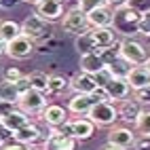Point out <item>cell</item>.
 Here are the masks:
<instances>
[{
  "label": "cell",
  "instance_id": "cell-10",
  "mask_svg": "<svg viewBox=\"0 0 150 150\" xmlns=\"http://www.w3.org/2000/svg\"><path fill=\"white\" fill-rule=\"evenodd\" d=\"M36 15L47 19L49 23L57 21V19L64 15V4L59 2V0H40V2L36 4Z\"/></svg>",
  "mask_w": 150,
  "mask_h": 150
},
{
  "label": "cell",
  "instance_id": "cell-5",
  "mask_svg": "<svg viewBox=\"0 0 150 150\" xmlns=\"http://www.w3.org/2000/svg\"><path fill=\"white\" fill-rule=\"evenodd\" d=\"M19 108L28 114H36L42 112L47 108V99L42 91H36V89H30V91H23L21 97H19Z\"/></svg>",
  "mask_w": 150,
  "mask_h": 150
},
{
  "label": "cell",
  "instance_id": "cell-8",
  "mask_svg": "<svg viewBox=\"0 0 150 150\" xmlns=\"http://www.w3.org/2000/svg\"><path fill=\"white\" fill-rule=\"evenodd\" d=\"M106 59L99 51H93V53H85L81 55V72L85 74H91V76H97L99 72L106 70Z\"/></svg>",
  "mask_w": 150,
  "mask_h": 150
},
{
  "label": "cell",
  "instance_id": "cell-25",
  "mask_svg": "<svg viewBox=\"0 0 150 150\" xmlns=\"http://www.w3.org/2000/svg\"><path fill=\"white\" fill-rule=\"evenodd\" d=\"M108 72L112 74L114 78H127V74L131 72V64L125 62V59L118 55V59H112V62H108Z\"/></svg>",
  "mask_w": 150,
  "mask_h": 150
},
{
  "label": "cell",
  "instance_id": "cell-13",
  "mask_svg": "<svg viewBox=\"0 0 150 150\" xmlns=\"http://www.w3.org/2000/svg\"><path fill=\"white\" fill-rule=\"evenodd\" d=\"M104 89H106V93H108V97L110 99H125L127 95H129V91H131V87H129V83H127V78H110V81L104 85Z\"/></svg>",
  "mask_w": 150,
  "mask_h": 150
},
{
  "label": "cell",
  "instance_id": "cell-1",
  "mask_svg": "<svg viewBox=\"0 0 150 150\" xmlns=\"http://www.w3.org/2000/svg\"><path fill=\"white\" fill-rule=\"evenodd\" d=\"M144 15H139L137 11H133L131 6H123L114 11V30L116 32H123V34H129V32H139V21H142Z\"/></svg>",
  "mask_w": 150,
  "mask_h": 150
},
{
  "label": "cell",
  "instance_id": "cell-38",
  "mask_svg": "<svg viewBox=\"0 0 150 150\" xmlns=\"http://www.w3.org/2000/svg\"><path fill=\"white\" fill-rule=\"evenodd\" d=\"M11 110H15V104H8V102H0V116L8 114Z\"/></svg>",
  "mask_w": 150,
  "mask_h": 150
},
{
  "label": "cell",
  "instance_id": "cell-45",
  "mask_svg": "<svg viewBox=\"0 0 150 150\" xmlns=\"http://www.w3.org/2000/svg\"><path fill=\"white\" fill-rule=\"evenodd\" d=\"M0 146H2V137H0Z\"/></svg>",
  "mask_w": 150,
  "mask_h": 150
},
{
  "label": "cell",
  "instance_id": "cell-33",
  "mask_svg": "<svg viewBox=\"0 0 150 150\" xmlns=\"http://www.w3.org/2000/svg\"><path fill=\"white\" fill-rule=\"evenodd\" d=\"M91 97L95 99L97 104H99V102H110V97H108V93H106V89H104V87H97L95 91L91 93Z\"/></svg>",
  "mask_w": 150,
  "mask_h": 150
},
{
  "label": "cell",
  "instance_id": "cell-39",
  "mask_svg": "<svg viewBox=\"0 0 150 150\" xmlns=\"http://www.w3.org/2000/svg\"><path fill=\"white\" fill-rule=\"evenodd\" d=\"M135 148L137 150H150V137H144L139 142H135Z\"/></svg>",
  "mask_w": 150,
  "mask_h": 150
},
{
  "label": "cell",
  "instance_id": "cell-18",
  "mask_svg": "<svg viewBox=\"0 0 150 150\" xmlns=\"http://www.w3.org/2000/svg\"><path fill=\"white\" fill-rule=\"evenodd\" d=\"M70 87H72L76 93H87V95H91V93L95 91V89L99 87V83L95 81V76L81 72V74H76V76L72 78V83H70Z\"/></svg>",
  "mask_w": 150,
  "mask_h": 150
},
{
  "label": "cell",
  "instance_id": "cell-12",
  "mask_svg": "<svg viewBox=\"0 0 150 150\" xmlns=\"http://www.w3.org/2000/svg\"><path fill=\"white\" fill-rule=\"evenodd\" d=\"M76 144H78L76 137H68L57 131H51L45 142V148L47 150H76Z\"/></svg>",
  "mask_w": 150,
  "mask_h": 150
},
{
  "label": "cell",
  "instance_id": "cell-47",
  "mask_svg": "<svg viewBox=\"0 0 150 150\" xmlns=\"http://www.w3.org/2000/svg\"><path fill=\"white\" fill-rule=\"evenodd\" d=\"M59 2H62V0H59Z\"/></svg>",
  "mask_w": 150,
  "mask_h": 150
},
{
  "label": "cell",
  "instance_id": "cell-4",
  "mask_svg": "<svg viewBox=\"0 0 150 150\" xmlns=\"http://www.w3.org/2000/svg\"><path fill=\"white\" fill-rule=\"evenodd\" d=\"M21 32L23 36L32 38V40H40V38L49 36V32H51V28H49V21L47 19H42L40 15H28L23 21H21Z\"/></svg>",
  "mask_w": 150,
  "mask_h": 150
},
{
  "label": "cell",
  "instance_id": "cell-28",
  "mask_svg": "<svg viewBox=\"0 0 150 150\" xmlns=\"http://www.w3.org/2000/svg\"><path fill=\"white\" fill-rule=\"evenodd\" d=\"M68 81L64 76H59V74H55V76H51L49 78V93H64L66 89H68Z\"/></svg>",
  "mask_w": 150,
  "mask_h": 150
},
{
  "label": "cell",
  "instance_id": "cell-32",
  "mask_svg": "<svg viewBox=\"0 0 150 150\" xmlns=\"http://www.w3.org/2000/svg\"><path fill=\"white\" fill-rule=\"evenodd\" d=\"M19 78H23V74L19 72L17 68H4V70H2V81H8V83H17Z\"/></svg>",
  "mask_w": 150,
  "mask_h": 150
},
{
  "label": "cell",
  "instance_id": "cell-23",
  "mask_svg": "<svg viewBox=\"0 0 150 150\" xmlns=\"http://www.w3.org/2000/svg\"><path fill=\"white\" fill-rule=\"evenodd\" d=\"M21 25L17 21H11V19H6V21H0V40L2 42H11L15 40L17 36H21Z\"/></svg>",
  "mask_w": 150,
  "mask_h": 150
},
{
  "label": "cell",
  "instance_id": "cell-26",
  "mask_svg": "<svg viewBox=\"0 0 150 150\" xmlns=\"http://www.w3.org/2000/svg\"><path fill=\"white\" fill-rule=\"evenodd\" d=\"M139 112H142V108H139V102L135 99V102H123V108L118 110V118H125V121H137Z\"/></svg>",
  "mask_w": 150,
  "mask_h": 150
},
{
  "label": "cell",
  "instance_id": "cell-48",
  "mask_svg": "<svg viewBox=\"0 0 150 150\" xmlns=\"http://www.w3.org/2000/svg\"><path fill=\"white\" fill-rule=\"evenodd\" d=\"M148 38H150V36H148Z\"/></svg>",
  "mask_w": 150,
  "mask_h": 150
},
{
  "label": "cell",
  "instance_id": "cell-34",
  "mask_svg": "<svg viewBox=\"0 0 150 150\" xmlns=\"http://www.w3.org/2000/svg\"><path fill=\"white\" fill-rule=\"evenodd\" d=\"M135 99L139 104H150V87L146 89H139V91H135Z\"/></svg>",
  "mask_w": 150,
  "mask_h": 150
},
{
  "label": "cell",
  "instance_id": "cell-40",
  "mask_svg": "<svg viewBox=\"0 0 150 150\" xmlns=\"http://www.w3.org/2000/svg\"><path fill=\"white\" fill-rule=\"evenodd\" d=\"M19 2H21V0H0V8H13Z\"/></svg>",
  "mask_w": 150,
  "mask_h": 150
},
{
  "label": "cell",
  "instance_id": "cell-42",
  "mask_svg": "<svg viewBox=\"0 0 150 150\" xmlns=\"http://www.w3.org/2000/svg\"><path fill=\"white\" fill-rule=\"evenodd\" d=\"M2 53H6V42L0 40V55H2Z\"/></svg>",
  "mask_w": 150,
  "mask_h": 150
},
{
  "label": "cell",
  "instance_id": "cell-16",
  "mask_svg": "<svg viewBox=\"0 0 150 150\" xmlns=\"http://www.w3.org/2000/svg\"><path fill=\"white\" fill-rule=\"evenodd\" d=\"M87 19H89V25H91V28H112L114 11L108 8V6H102V8H97V11L89 13Z\"/></svg>",
  "mask_w": 150,
  "mask_h": 150
},
{
  "label": "cell",
  "instance_id": "cell-20",
  "mask_svg": "<svg viewBox=\"0 0 150 150\" xmlns=\"http://www.w3.org/2000/svg\"><path fill=\"white\" fill-rule=\"evenodd\" d=\"M70 123H72V137H76L78 142L89 139V137L93 135L95 125L89 121V118H76V121H70Z\"/></svg>",
  "mask_w": 150,
  "mask_h": 150
},
{
  "label": "cell",
  "instance_id": "cell-31",
  "mask_svg": "<svg viewBox=\"0 0 150 150\" xmlns=\"http://www.w3.org/2000/svg\"><path fill=\"white\" fill-rule=\"evenodd\" d=\"M127 6H131L139 15H150V0H129Z\"/></svg>",
  "mask_w": 150,
  "mask_h": 150
},
{
  "label": "cell",
  "instance_id": "cell-24",
  "mask_svg": "<svg viewBox=\"0 0 150 150\" xmlns=\"http://www.w3.org/2000/svg\"><path fill=\"white\" fill-rule=\"evenodd\" d=\"M74 47H76V51L81 53V55H85V53H93V51H99V49H97V45H95V40H93L91 30H87V32L78 34V36H76V42H74Z\"/></svg>",
  "mask_w": 150,
  "mask_h": 150
},
{
  "label": "cell",
  "instance_id": "cell-21",
  "mask_svg": "<svg viewBox=\"0 0 150 150\" xmlns=\"http://www.w3.org/2000/svg\"><path fill=\"white\" fill-rule=\"evenodd\" d=\"M91 34H93V40H95V45H97L99 51L110 49L112 42H114V30L112 28H93Z\"/></svg>",
  "mask_w": 150,
  "mask_h": 150
},
{
  "label": "cell",
  "instance_id": "cell-27",
  "mask_svg": "<svg viewBox=\"0 0 150 150\" xmlns=\"http://www.w3.org/2000/svg\"><path fill=\"white\" fill-rule=\"evenodd\" d=\"M30 78V85H32V89H36V91H49V78L51 76H47L45 72H32V74H28Z\"/></svg>",
  "mask_w": 150,
  "mask_h": 150
},
{
  "label": "cell",
  "instance_id": "cell-30",
  "mask_svg": "<svg viewBox=\"0 0 150 150\" xmlns=\"http://www.w3.org/2000/svg\"><path fill=\"white\" fill-rule=\"evenodd\" d=\"M135 127L139 129L142 133H148L150 135V110H142L135 121Z\"/></svg>",
  "mask_w": 150,
  "mask_h": 150
},
{
  "label": "cell",
  "instance_id": "cell-35",
  "mask_svg": "<svg viewBox=\"0 0 150 150\" xmlns=\"http://www.w3.org/2000/svg\"><path fill=\"white\" fill-rule=\"evenodd\" d=\"M139 32L150 36V15H144L142 17V21H139Z\"/></svg>",
  "mask_w": 150,
  "mask_h": 150
},
{
  "label": "cell",
  "instance_id": "cell-2",
  "mask_svg": "<svg viewBox=\"0 0 150 150\" xmlns=\"http://www.w3.org/2000/svg\"><path fill=\"white\" fill-rule=\"evenodd\" d=\"M118 55H121L125 62L135 64V66H139V64L144 66L146 59H148L144 45L137 42V40H133V38H123L121 45H118Z\"/></svg>",
  "mask_w": 150,
  "mask_h": 150
},
{
  "label": "cell",
  "instance_id": "cell-46",
  "mask_svg": "<svg viewBox=\"0 0 150 150\" xmlns=\"http://www.w3.org/2000/svg\"><path fill=\"white\" fill-rule=\"evenodd\" d=\"M0 127H2V123H0Z\"/></svg>",
  "mask_w": 150,
  "mask_h": 150
},
{
  "label": "cell",
  "instance_id": "cell-9",
  "mask_svg": "<svg viewBox=\"0 0 150 150\" xmlns=\"http://www.w3.org/2000/svg\"><path fill=\"white\" fill-rule=\"evenodd\" d=\"M108 144H112V146L121 148V150L131 148L135 144V133L127 127H114V129H110V133H108Z\"/></svg>",
  "mask_w": 150,
  "mask_h": 150
},
{
  "label": "cell",
  "instance_id": "cell-3",
  "mask_svg": "<svg viewBox=\"0 0 150 150\" xmlns=\"http://www.w3.org/2000/svg\"><path fill=\"white\" fill-rule=\"evenodd\" d=\"M87 116H89V121L93 125H97V127H110L118 118V110L110 102H99V104H95L91 108V112Z\"/></svg>",
  "mask_w": 150,
  "mask_h": 150
},
{
  "label": "cell",
  "instance_id": "cell-41",
  "mask_svg": "<svg viewBox=\"0 0 150 150\" xmlns=\"http://www.w3.org/2000/svg\"><path fill=\"white\" fill-rule=\"evenodd\" d=\"M102 150H121V148H116V146H112V144H106Z\"/></svg>",
  "mask_w": 150,
  "mask_h": 150
},
{
  "label": "cell",
  "instance_id": "cell-43",
  "mask_svg": "<svg viewBox=\"0 0 150 150\" xmlns=\"http://www.w3.org/2000/svg\"><path fill=\"white\" fill-rule=\"evenodd\" d=\"M144 68H146V70H148V72H150V57L146 59V64H144Z\"/></svg>",
  "mask_w": 150,
  "mask_h": 150
},
{
  "label": "cell",
  "instance_id": "cell-6",
  "mask_svg": "<svg viewBox=\"0 0 150 150\" xmlns=\"http://www.w3.org/2000/svg\"><path fill=\"white\" fill-rule=\"evenodd\" d=\"M62 25H64L66 32H72V34H83V32H87L89 19H87V15L81 11V8L76 6V8H72V11H68V13L64 15Z\"/></svg>",
  "mask_w": 150,
  "mask_h": 150
},
{
  "label": "cell",
  "instance_id": "cell-36",
  "mask_svg": "<svg viewBox=\"0 0 150 150\" xmlns=\"http://www.w3.org/2000/svg\"><path fill=\"white\" fill-rule=\"evenodd\" d=\"M0 150H28V148H25V144L15 142V144H2V146H0Z\"/></svg>",
  "mask_w": 150,
  "mask_h": 150
},
{
  "label": "cell",
  "instance_id": "cell-44",
  "mask_svg": "<svg viewBox=\"0 0 150 150\" xmlns=\"http://www.w3.org/2000/svg\"><path fill=\"white\" fill-rule=\"evenodd\" d=\"M21 2H32V4H38L40 0H21Z\"/></svg>",
  "mask_w": 150,
  "mask_h": 150
},
{
  "label": "cell",
  "instance_id": "cell-37",
  "mask_svg": "<svg viewBox=\"0 0 150 150\" xmlns=\"http://www.w3.org/2000/svg\"><path fill=\"white\" fill-rule=\"evenodd\" d=\"M129 0H108V6H112V11H118V8L127 6Z\"/></svg>",
  "mask_w": 150,
  "mask_h": 150
},
{
  "label": "cell",
  "instance_id": "cell-11",
  "mask_svg": "<svg viewBox=\"0 0 150 150\" xmlns=\"http://www.w3.org/2000/svg\"><path fill=\"white\" fill-rule=\"evenodd\" d=\"M0 123H2V129H6V131H19L21 127H25L30 123L28 118V112H23V110H11L8 114L0 116Z\"/></svg>",
  "mask_w": 150,
  "mask_h": 150
},
{
  "label": "cell",
  "instance_id": "cell-15",
  "mask_svg": "<svg viewBox=\"0 0 150 150\" xmlns=\"http://www.w3.org/2000/svg\"><path fill=\"white\" fill-rule=\"evenodd\" d=\"M95 104H97V102H95L91 95H87V93H76V95H72V99H70L68 110H70L72 114H89Z\"/></svg>",
  "mask_w": 150,
  "mask_h": 150
},
{
  "label": "cell",
  "instance_id": "cell-29",
  "mask_svg": "<svg viewBox=\"0 0 150 150\" xmlns=\"http://www.w3.org/2000/svg\"><path fill=\"white\" fill-rule=\"evenodd\" d=\"M102 6H108V0H81V2H78V8H81L85 15L93 13V11H97V8H102Z\"/></svg>",
  "mask_w": 150,
  "mask_h": 150
},
{
  "label": "cell",
  "instance_id": "cell-14",
  "mask_svg": "<svg viewBox=\"0 0 150 150\" xmlns=\"http://www.w3.org/2000/svg\"><path fill=\"white\" fill-rule=\"evenodd\" d=\"M42 118H45V123L49 127H59V125H64L68 121V110L64 106H57V104H51V106H47L42 110Z\"/></svg>",
  "mask_w": 150,
  "mask_h": 150
},
{
  "label": "cell",
  "instance_id": "cell-19",
  "mask_svg": "<svg viewBox=\"0 0 150 150\" xmlns=\"http://www.w3.org/2000/svg\"><path fill=\"white\" fill-rule=\"evenodd\" d=\"M13 137H15V142H19V144H36V142L42 139V131L34 123H28L25 127L19 129V131H15Z\"/></svg>",
  "mask_w": 150,
  "mask_h": 150
},
{
  "label": "cell",
  "instance_id": "cell-17",
  "mask_svg": "<svg viewBox=\"0 0 150 150\" xmlns=\"http://www.w3.org/2000/svg\"><path fill=\"white\" fill-rule=\"evenodd\" d=\"M127 83L133 91L146 89V87H150V72L144 66H135V68H131V72L127 74Z\"/></svg>",
  "mask_w": 150,
  "mask_h": 150
},
{
  "label": "cell",
  "instance_id": "cell-7",
  "mask_svg": "<svg viewBox=\"0 0 150 150\" xmlns=\"http://www.w3.org/2000/svg\"><path fill=\"white\" fill-rule=\"evenodd\" d=\"M32 51H34V40L23 36V34L17 36L15 40L6 42V55L13 57V59H25V57L32 55Z\"/></svg>",
  "mask_w": 150,
  "mask_h": 150
},
{
  "label": "cell",
  "instance_id": "cell-22",
  "mask_svg": "<svg viewBox=\"0 0 150 150\" xmlns=\"http://www.w3.org/2000/svg\"><path fill=\"white\" fill-rule=\"evenodd\" d=\"M19 97H21V91H19L17 83H8V81L0 83V102L19 104Z\"/></svg>",
  "mask_w": 150,
  "mask_h": 150
}]
</instances>
